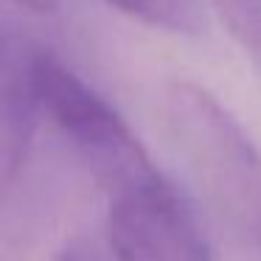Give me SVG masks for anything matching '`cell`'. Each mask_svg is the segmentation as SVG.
<instances>
[{
    "label": "cell",
    "instance_id": "6da1fadb",
    "mask_svg": "<svg viewBox=\"0 0 261 261\" xmlns=\"http://www.w3.org/2000/svg\"><path fill=\"white\" fill-rule=\"evenodd\" d=\"M163 118L205 202L244 244L261 247V152L219 98L194 82H171Z\"/></svg>",
    "mask_w": 261,
    "mask_h": 261
},
{
    "label": "cell",
    "instance_id": "3957f363",
    "mask_svg": "<svg viewBox=\"0 0 261 261\" xmlns=\"http://www.w3.org/2000/svg\"><path fill=\"white\" fill-rule=\"evenodd\" d=\"M107 239L115 261H214L191 205L160 171L110 194Z\"/></svg>",
    "mask_w": 261,
    "mask_h": 261
},
{
    "label": "cell",
    "instance_id": "52a82bcc",
    "mask_svg": "<svg viewBox=\"0 0 261 261\" xmlns=\"http://www.w3.org/2000/svg\"><path fill=\"white\" fill-rule=\"evenodd\" d=\"M20 9H29V12H34V14H51V12H57L59 9V3L62 0H14Z\"/></svg>",
    "mask_w": 261,
    "mask_h": 261
},
{
    "label": "cell",
    "instance_id": "5b68a950",
    "mask_svg": "<svg viewBox=\"0 0 261 261\" xmlns=\"http://www.w3.org/2000/svg\"><path fill=\"white\" fill-rule=\"evenodd\" d=\"M222 25L261 73V0H214Z\"/></svg>",
    "mask_w": 261,
    "mask_h": 261
},
{
    "label": "cell",
    "instance_id": "8992f818",
    "mask_svg": "<svg viewBox=\"0 0 261 261\" xmlns=\"http://www.w3.org/2000/svg\"><path fill=\"white\" fill-rule=\"evenodd\" d=\"M54 261H107V258H104L101 250H98L93 242H82L79 239V242L65 244Z\"/></svg>",
    "mask_w": 261,
    "mask_h": 261
},
{
    "label": "cell",
    "instance_id": "277c9868",
    "mask_svg": "<svg viewBox=\"0 0 261 261\" xmlns=\"http://www.w3.org/2000/svg\"><path fill=\"white\" fill-rule=\"evenodd\" d=\"M121 14L169 34H202L205 29V0H107Z\"/></svg>",
    "mask_w": 261,
    "mask_h": 261
},
{
    "label": "cell",
    "instance_id": "7a4b0ae2",
    "mask_svg": "<svg viewBox=\"0 0 261 261\" xmlns=\"http://www.w3.org/2000/svg\"><path fill=\"white\" fill-rule=\"evenodd\" d=\"M31 82L42 121L57 129L68 152L107 194H115L158 171L124 118L57 54L34 42Z\"/></svg>",
    "mask_w": 261,
    "mask_h": 261
}]
</instances>
